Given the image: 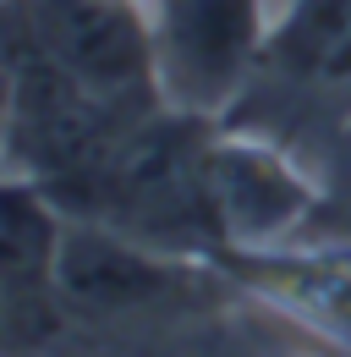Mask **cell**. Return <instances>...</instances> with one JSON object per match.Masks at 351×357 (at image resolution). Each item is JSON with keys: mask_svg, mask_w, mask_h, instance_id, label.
<instances>
[{"mask_svg": "<svg viewBox=\"0 0 351 357\" xmlns=\"http://www.w3.org/2000/svg\"><path fill=\"white\" fill-rule=\"evenodd\" d=\"M214 132L219 116L159 105L121 132V143L104 154L99 171L61 187L55 198L66 215L104 220L176 259L219 253L225 242H219L214 198H209Z\"/></svg>", "mask_w": 351, "mask_h": 357, "instance_id": "cell-1", "label": "cell"}, {"mask_svg": "<svg viewBox=\"0 0 351 357\" xmlns=\"http://www.w3.org/2000/svg\"><path fill=\"white\" fill-rule=\"evenodd\" d=\"M6 17H17L33 45L104 105L127 116H148L165 105L154 22L137 0H6Z\"/></svg>", "mask_w": 351, "mask_h": 357, "instance_id": "cell-2", "label": "cell"}, {"mask_svg": "<svg viewBox=\"0 0 351 357\" xmlns=\"http://www.w3.org/2000/svg\"><path fill=\"white\" fill-rule=\"evenodd\" d=\"M148 22L159 93L176 110L219 116L247 83V72L263 66V0H154Z\"/></svg>", "mask_w": 351, "mask_h": 357, "instance_id": "cell-3", "label": "cell"}, {"mask_svg": "<svg viewBox=\"0 0 351 357\" xmlns=\"http://www.w3.org/2000/svg\"><path fill=\"white\" fill-rule=\"evenodd\" d=\"M61 242H66L61 198L33 176H6V192H0V330H6L11 357L49 347L72 313L61 297Z\"/></svg>", "mask_w": 351, "mask_h": 357, "instance_id": "cell-4", "label": "cell"}, {"mask_svg": "<svg viewBox=\"0 0 351 357\" xmlns=\"http://www.w3.org/2000/svg\"><path fill=\"white\" fill-rule=\"evenodd\" d=\"M209 198L225 242L219 253H274L318 204L286 149L231 127H219L209 149Z\"/></svg>", "mask_w": 351, "mask_h": 357, "instance_id": "cell-5", "label": "cell"}, {"mask_svg": "<svg viewBox=\"0 0 351 357\" xmlns=\"http://www.w3.org/2000/svg\"><path fill=\"white\" fill-rule=\"evenodd\" d=\"M187 280V259L159 253L148 242H137L127 231L104 220L66 215V242H61V297L72 313H132L154 308L176 297V286Z\"/></svg>", "mask_w": 351, "mask_h": 357, "instance_id": "cell-6", "label": "cell"}, {"mask_svg": "<svg viewBox=\"0 0 351 357\" xmlns=\"http://www.w3.org/2000/svg\"><path fill=\"white\" fill-rule=\"evenodd\" d=\"M263 66L291 89H351V0H291L269 28Z\"/></svg>", "mask_w": 351, "mask_h": 357, "instance_id": "cell-7", "label": "cell"}, {"mask_svg": "<svg viewBox=\"0 0 351 357\" xmlns=\"http://www.w3.org/2000/svg\"><path fill=\"white\" fill-rule=\"evenodd\" d=\"M329 176H335V192L351 204V116L341 121V132H335V149H329Z\"/></svg>", "mask_w": 351, "mask_h": 357, "instance_id": "cell-8", "label": "cell"}]
</instances>
